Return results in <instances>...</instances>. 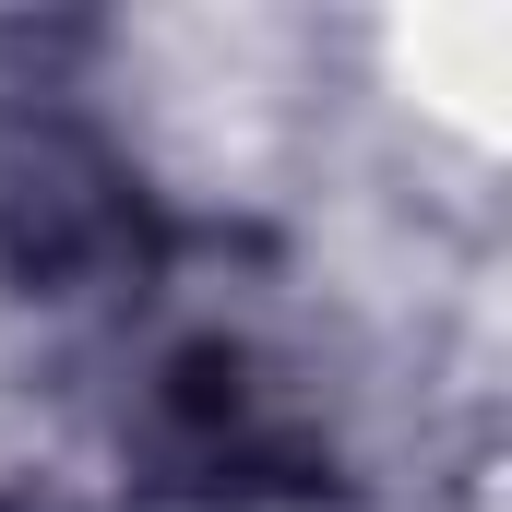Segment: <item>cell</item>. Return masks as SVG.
Listing matches in <instances>:
<instances>
[{
	"label": "cell",
	"mask_w": 512,
	"mask_h": 512,
	"mask_svg": "<svg viewBox=\"0 0 512 512\" xmlns=\"http://www.w3.org/2000/svg\"><path fill=\"white\" fill-rule=\"evenodd\" d=\"M155 453L191 489H310V417L262 382L239 346H179L155 382Z\"/></svg>",
	"instance_id": "cell-1"
},
{
	"label": "cell",
	"mask_w": 512,
	"mask_h": 512,
	"mask_svg": "<svg viewBox=\"0 0 512 512\" xmlns=\"http://www.w3.org/2000/svg\"><path fill=\"white\" fill-rule=\"evenodd\" d=\"M0 239H12L24 274H96L143 239V203L72 131H12L0 143Z\"/></svg>",
	"instance_id": "cell-2"
}]
</instances>
